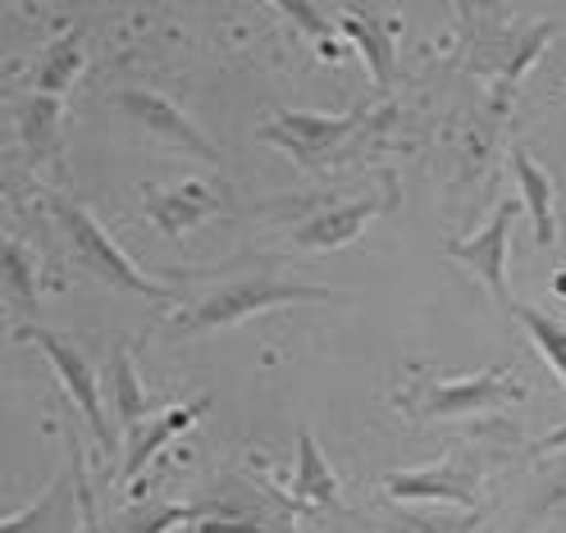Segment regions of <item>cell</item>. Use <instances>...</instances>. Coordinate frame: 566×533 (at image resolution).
I'll return each mask as SVG.
<instances>
[{
    "label": "cell",
    "instance_id": "6da1fadb",
    "mask_svg": "<svg viewBox=\"0 0 566 533\" xmlns=\"http://www.w3.org/2000/svg\"><path fill=\"white\" fill-rule=\"evenodd\" d=\"M293 301H338L329 288H315V283H283V278H238V283H220L210 288L192 310H184L174 319V338H197L210 329H229L247 315H261L274 306H293Z\"/></svg>",
    "mask_w": 566,
    "mask_h": 533
},
{
    "label": "cell",
    "instance_id": "7a4b0ae2",
    "mask_svg": "<svg viewBox=\"0 0 566 533\" xmlns=\"http://www.w3.org/2000/svg\"><path fill=\"white\" fill-rule=\"evenodd\" d=\"M46 205H51V215H55V228H60L64 242H69V252H74L78 265L92 269L101 283H111V288H119V292H137V297H147V301H169V297H174V288H165V283H156V278H147V274H142V269L119 252L115 237L105 233L78 201L51 192Z\"/></svg>",
    "mask_w": 566,
    "mask_h": 533
},
{
    "label": "cell",
    "instance_id": "3957f363",
    "mask_svg": "<svg viewBox=\"0 0 566 533\" xmlns=\"http://www.w3.org/2000/svg\"><path fill=\"white\" fill-rule=\"evenodd\" d=\"M370 132H375V124L361 110H352V115H302V110H289V115H274V119L261 124V141L289 151L302 169H334V164L352 160Z\"/></svg>",
    "mask_w": 566,
    "mask_h": 533
},
{
    "label": "cell",
    "instance_id": "277c9868",
    "mask_svg": "<svg viewBox=\"0 0 566 533\" xmlns=\"http://www.w3.org/2000/svg\"><path fill=\"white\" fill-rule=\"evenodd\" d=\"M521 383L499 374V370H484V374H471V379H430L416 393H407V411L416 419H462V415H475V411H493V406H507V402H521Z\"/></svg>",
    "mask_w": 566,
    "mask_h": 533
},
{
    "label": "cell",
    "instance_id": "5b68a950",
    "mask_svg": "<svg viewBox=\"0 0 566 533\" xmlns=\"http://www.w3.org/2000/svg\"><path fill=\"white\" fill-rule=\"evenodd\" d=\"M115 105L156 141V147L184 151V156H192V160H201V164H220V147H216V141H210L169 96L147 92V87H124V92H115Z\"/></svg>",
    "mask_w": 566,
    "mask_h": 533
},
{
    "label": "cell",
    "instance_id": "8992f818",
    "mask_svg": "<svg viewBox=\"0 0 566 533\" xmlns=\"http://www.w3.org/2000/svg\"><path fill=\"white\" fill-rule=\"evenodd\" d=\"M19 338L23 342H38V351L46 355L51 370H55V379L64 383V393L74 397V406L83 411V419H87V429L96 434L101 451H111L115 447V434H111V424H105V415H101V387H96V374H92L87 355L74 342H69V338H60V333H51L42 324H23Z\"/></svg>",
    "mask_w": 566,
    "mask_h": 533
},
{
    "label": "cell",
    "instance_id": "52a82bcc",
    "mask_svg": "<svg viewBox=\"0 0 566 533\" xmlns=\"http://www.w3.org/2000/svg\"><path fill=\"white\" fill-rule=\"evenodd\" d=\"M516 215L521 205L516 201H503L499 210L489 215V224L471 237H452L448 242V256L462 260L471 274H480V283L489 288V297L512 310V288H507V246H512V228H516Z\"/></svg>",
    "mask_w": 566,
    "mask_h": 533
},
{
    "label": "cell",
    "instance_id": "ba28073f",
    "mask_svg": "<svg viewBox=\"0 0 566 533\" xmlns=\"http://www.w3.org/2000/svg\"><path fill=\"white\" fill-rule=\"evenodd\" d=\"M394 201H398V188H384V192H370L361 201H343V205H329V210H315V215H306L293 228V246L297 252H338V246L357 242L379 210L394 205Z\"/></svg>",
    "mask_w": 566,
    "mask_h": 533
},
{
    "label": "cell",
    "instance_id": "9c48e42d",
    "mask_svg": "<svg viewBox=\"0 0 566 533\" xmlns=\"http://www.w3.org/2000/svg\"><path fill=\"white\" fill-rule=\"evenodd\" d=\"M83 511H87L83 470H64L32 507L10 511L0 520V533H83Z\"/></svg>",
    "mask_w": 566,
    "mask_h": 533
},
{
    "label": "cell",
    "instance_id": "30bf717a",
    "mask_svg": "<svg viewBox=\"0 0 566 533\" xmlns=\"http://www.w3.org/2000/svg\"><path fill=\"white\" fill-rule=\"evenodd\" d=\"M388 497L398 502H448V507H475L480 483L471 470H452V466H424L407 475H388L379 483Z\"/></svg>",
    "mask_w": 566,
    "mask_h": 533
},
{
    "label": "cell",
    "instance_id": "8fae6325",
    "mask_svg": "<svg viewBox=\"0 0 566 533\" xmlns=\"http://www.w3.org/2000/svg\"><path fill=\"white\" fill-rule=\"evenodd\" d=\"M210 402H188V406H169V411H160V415H147L137 424V429H128L124 434V479H137L142 470L151 466V456L165 447V443H174L179 434H188L192 424L201 419V411H206Z\"/></svg>",
    "mask_w": 566,
    "mask_h": 533
},
{
    "label": "cell",
    "instance_id": "7c38bea8",
    "mask_svg": "<svg viewBox=\"0 0 566 533\" xmlns=\"http://www.w3.org/2000/svg\"><path fill=\"white\" fill-rule=\"evenodd\" d=\"M338 14V32L347 42H357L366 51L370 78L379 92L394 87V28L384 23L379 10H334Z\"/></svg>",
    "mask_w": 566,
    "mask_h": 533
},
{
    "label": "cell",
    "instance_id": "4fadbf2b",
    "mask_svg": "<svg viewBox=\"0 0 566 533\" xmlns=\"http://www.w3.org/2000/svg\"><path fill=\"white\" fill-rule=\"evenodd\" d=\"M147 215L160 233L184 237L188 228H197L210 210H216V196H210L201 183H179V188H147Z\"/></svg>",
    "mask_w": 566,
    "mask_h": 533
},
{
    "label": "cell",
    "instance_id": "5bb4252c",
    "mask_svg": "<svg viewBox=\"0 0 566 533\" xmlns=\"http://www.w3.org/2000/svg\"><path fill=\"white\" fill-rule=\"evenodd\" d=\"M19 132H23V151L28 164H55L60 169V100L28 92L19 105Z\"/></svg>",
    "mask_w": 566,
    "mask_h": 533
},
{
    "label": "cell",
    "instance_id": "9a60e30c",
    "mask_svg": "<svg viewBox=\"0 0 566 533\" xmlns=\"http://www.w3.org/2000/svg\"><path fill=\"white\" fill-rule=\"evenodd\" d=\"M289 502H297V507H338V479L329 470L325 451L315 447V438L306 429L297 434V470H293Z\"/></svg>",
    "mask_w": 566,
    "mask_h": 533
},
{
    "label": "cell",
    "instance_id": "2e32d148",
    "mask_svg": "<svg viewBox=\"0 0 566 533\" xmlns=\"http://www.w3.org/2000/svg\"><path fill=\"white\" fill-rule=\"evenodd\" d=\"M512 173H516V188H521V205L530 210L535 220V242H553L557 224H553V178L539 169V160L530 156L525 147H512Z\"/></svg>",
    "mask_w": 566,
    "mask_h": 533
},
{
    "label": "cell",
    "instance_id": "e0dca14e",
    "mask_svg": "<svg viewBox=\"0 0 566 533\" xmlns=\"http://www.w3.org/2000/svg\"><path fill=\"white\" fill-rule=\"evenodd\" d=\"M83 74V42H78V32H69V38L51 42L42 51V60L32 64V74H28V92H42V96H64L69 87L78 83Z\"/></svg>",
    "mask_w": 566,
    "mask_h": 533
},
{
    "label": "cell",
    "instance_id": "ac0fdd59",
    "mask_svg": "<svg viewBox=\"0 0 566 533\" xmlns=\"http://www.w3.org/2000/svg\"><path fill=\"white\" fill-rule=\"evenodd\" d=\"M216 507H179V502H137L128 507L111 533H169V529H184V524H197L206 520Z\"/></svg>",
    "mask_w": 566,
    "mask_h": 533
},
{
    "label": "cell",
    "instance_id": "d6986e66",
    "mask_svg": "<svg viewBox=\"0 0 566 533\" xmlns=\"http://www.w3.org/2000/svg\"><path fill=\"white\" fill-rule=\"evenodd\" d=\"M111 397H115V411H119V429H137L147 419V387L137 383V370H133V355L128 347L119 342L115 355H111Z\"/></svg>",
    "mask_w": 566,
    "mask_h": 533
},
{
    "label": "cell",
    "instance_id": "ffe728a7",
    "mask_svg": "<svg viewBox=\"0 0 566 533\" xmlns=\"http://www.w3.org/2000/svg\"><path fill=\"white\" fill-rule=\"evenodd\" d=\"M512 315H516V324L530 333V342L539 347V355L548 361V370L566 383V324L535 306H525V301H512Z\"/></svg>",
    "mask_w": 566,
    "mask_h": 533
},
{
    "label": "cell",
    "instance_id": "44dd1931",
    "mask_svg": "<svg viewBox=\"0 0 566 533\" xmlns=\"http://www.w3.org/2000/svg\"><path fill=\"white\" fill-rule=\"evenodd\" d=\"M6 288L23 310H38V274H32V260L23 252V242H6Z\"/></svg>",
    "mask_w": 566,
    "mask_h": 533
},
{
    "label": "cell",
    "instance_id": "7402d4cb",
    "mask_svg": "<svg viewBox=\"0 0 566 533\" xmlns=\"http://www.w3.org/2000/svg\"><path fill=\"white\" fill-rule=\"evenodd\" d=\"M252 533H302L293 520V507H252Z\"/></svg>",
    "mask_w": 566,
    "mask_h": 533
},
{
    "label": "cell",
    "instance_id": "603a6c76",
    "mask_svg": "<svg viewBox=\"0 0 566 533\" xmlns=\"http://www.w3.org/2000/svg\"><path fill=\"white\" fill-rule=\"evenodd\" d=\"M179 533H197V524H184V529H179Z\"/></svg>",
    "mask_w": 566,
    "mask_h": 533
}]
</instances>
